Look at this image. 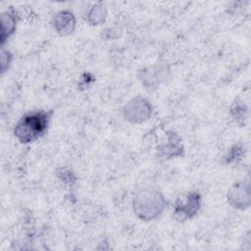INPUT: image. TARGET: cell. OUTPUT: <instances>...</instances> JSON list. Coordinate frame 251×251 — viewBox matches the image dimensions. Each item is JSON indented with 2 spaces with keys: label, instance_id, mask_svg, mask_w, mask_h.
Returning a JSON list of instances; mask_svg holds the SVG:
<instances>
[{
  "label": "cell",
  "instance_id": "cell-1",
  "mask_svg": "<svg viewBox=\"0 0 251 251\" xmlns=\"http://www.w3.org/2000/svg\"><path fill=\"white\" fill-rule=\"evenodd\" d=\"M45 126V118L38 114L26 117L18 126L17 133L22 134L23 140H29L36 136Z\"/></svg>",
  "mask_w": 251,
  "mask_h": 251
}]
</instances>
